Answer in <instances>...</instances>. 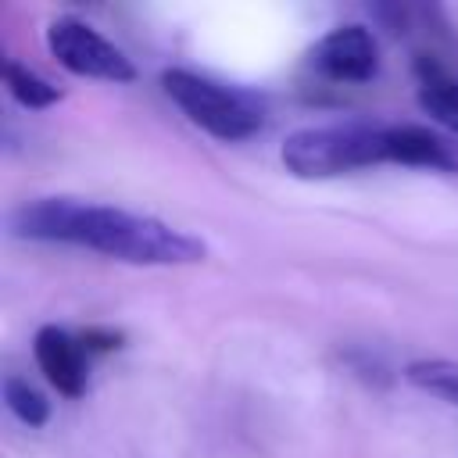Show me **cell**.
<instances>
[{
    "instance_id": "3957f363",
    "label": "cell",
    "mask_w": 458,
    "mask_h": 458,
    "mask_svg": "<svg viewBox=\"0 0 458 458\" xmlns=\"http://www.w3.org/2000/svg\"><path fill=\"white\" fill-rule=\"evenodd\" d=\"M161 89L186 114V122L222 143H240L265 129V104L247 89L225 86L190 68H165Z\"/></svg>"
},
{
    "instance_id": "5b68a950",
    "label": "cell",
    "mask_w": 458,
    "mask_h": 458,
    "mask_svg": "<svg viewBox=\"0 0 458 458\" xmlns=\"http://www.w3.org/2000/svg\"><path fill=\"white\" fill-rule=\"evenodd\" d=\"M308 68L329 82L361 86L379 75V39L369 25L347 21L333 25L326 36H318L308 50Z\"/></svg>"
},
{
    "instance_id": "6da1fadb",
    "label": "cell",
    "mask_w": 458,
    "mask_h": 458,
    "mask_svg": "<svg viewBox=\"0 0 458 458\" xmlns=\"http://www.w3.org/2000/svg\"><path fill=\"white\" fill-rule=\"evenodd\" d=\"M14 240L82 247L125 265L143 268H182L208 258V243L165 218L97 204L82 197H32L7 215Z\"/></svg>"
},
{
    "instance_id": "9c48e42d",
    "label": "cell",
    "mask_w": 458,
    "mask_h": 458,
    "mask_svg": "<svg viewBox=\"0 0 458 458\" xmlns=\"http://www.w3.org/2000/svg\"><path fill=\"white\" fill-rule=\"evenodd\" d=\"M404 379L415 390L458 408V361L454 358H415L404 365Z\"/></svg>"
},
{
    "instance_id": "7a4b0ae2",
    "label": "cell",
    "mask_w": 458,
    "mask_h": 458,
    "mask_svg": "<svg viewBox=\"0 0 458 458\" xmlns=\"http://www.w3.org/2000/svg\"><path fill=\"white\" fill-rule=\"evenodd\" d=\"M404 157V122H329L293 129L279 161L293 179L322 182L340 179L376 165H401Z\"/></svg>"
},
{
    "instance_id": "30bf717a",
    "label": "cell",
    "mask_w": 458,
    "mask_h": 458,
    "mask_svg": "<svg viewBox=\"0 0 458 458\" xmlns=\"http://www.w3.org/2000/svg\"><path fill=\"white\" fill-rule=\"evenodd\" d=\"M4 404H7V411H11L18 422H25L29 429H39V426L50 422V401H47V394L36 390V386H32L25 376H18V372H7V376H4Z\"/></svg>"
},
{
    "instance_id": "8992f818",
    "label": "cell",
    "mask_w": 458,
    "mask_h": 458,
    "mask_svg": "<svg viewBox=\"0 0 458 458\" xmlns=\"http://www.w3.org/2000/svg\"><path fill=\"white\" fill-rule=\"evenodd\" d=\"M32 358L43 372V379L61 397H82L89 390V351L79 333H68L64 326H39L32 336Z\"/></svg>"
},
{
    "instance_id": "ba28073f",
    "label": "cell",
    "mask_w": 458,
    "mask_h": 458,
    "mask_svg": "<svg viewBox=\"0 0 458 458\" xmlns=\"http://www.w3.org/2000/svg\"><path fill=\"white\" fill-rule=\"evenodd\" d=\"M4 86H7L11 100L21 104L25 111H47V107H54V104L64 97L61 86H54V82L43 79L36 68H29V64H21V61H14V57L4 61Z\"/></svg>"
},
{
    "instance_id": "277c9868",
    "label": "cell",
    "mask_w": 458,
    "mask_h": 458,
    "mask_svg": "<svg viewBox=\"0 0 458 458\" xmlns=\"http://www.w3.org/2000/svg\"><path fill=\"white\" fill-rule=\"evenodd\" d=\"M47 50L64 72L79 79H97V82H114V86L136 79L132 57L75 14H61L47 25Z\"/></svg>"
},
{
    "instance_id": "52a82bcc",
    "label": "cell",
    "mask_w": 458,
    "mask_h": 458,
    "mask_svg": "<svg viewBox=\"0 0 458 458\" xmlns=\"http://www.w3.org/2000/svg\"><path fill=\"white\" fill-rule=\"evenodd\" d=\"M415 72H419L415 100H419L422 114H429V122L437 129H444L458 140V75H451L447 68H440L429 57H419Z\"/></svg>"
},
{
    "instance_id": "8fae6325",
    "label": "cell",
    "mask_w": 458,
    "mask_h": 458,
    "mask_svg": "<svg viewBox=\"0 0 458 458\" xmlns=\"http://www.w3.org/2000/svg\"><path fill=\"white\" fill-rule=\"evenodd\" d=\"M79 336H82V344H86L89 354H107V351L122 347V333L104 329V326H89V329H82Z\"/></svg>"
}]
</instances>
